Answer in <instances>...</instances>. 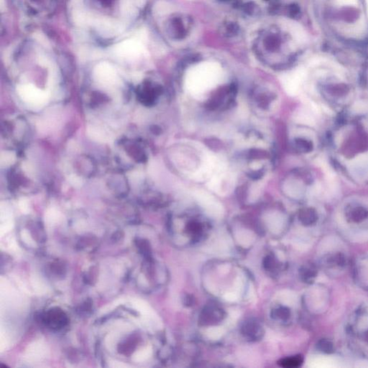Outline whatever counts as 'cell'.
Segmentation results:
<instances>
[{
	"mask_svg": "<svg viewBox=\"0 0 368 368\" xmlns=\"http://www.w3.org/2000/svg\"><path fill=\"white\" fill-rule=\"evenodd\" d=\"M21 17L27 20L45 19L55 10L58 0H12Z\"/></svg>",
	"mask_w": 368,
	"mask_h": 368,
	"instance_id": "obj_4",
	"label": "cell"
},
{
	"mask_svg": "<svg viewBox=\"0 0 368 368\" xmlns=\"http://www.w3.org/2000/svg\"><path fill=\"white\" fill-rule=\"evenodd\" d=\"M151 349L150 348H143L140 351H137L132 356V361L135 363H142L146 361L151 356Z\"/></svg>",
	"mask_w": 368,
	"mask_h": 368,
	"instance_id": "obj_15",
	"label": "cell"
},
{
	"mask_svg": "<svg viewBox=\"0 0 368 368\" xmlns=\"http://www.w3.org/2000/svg\"><path fill=\"white\" fill-rule=\"evenodd\" d=\"M299 145H300L301 148H302L304 152H310L312 151V148H313V145L311 142L307 141V140H300L299 142Z\"/></svg>",
	"mask_w": 368,
	"mask_h": 368,
	"instance_id": "obj_22",
	"label": "cell"
},
{
	"mask_svg": "<svg viewBox=\"0 0 368 368\" xmlns=\"http://www.w3.org/2000/svg\"><path fill=\"white\" fill-rule=\"evenodd\" d=\"M60 217V213L58 211L54 209H49L45 214V222L48 225H55L59 220Z\"/></svg>",
	"mask_w": 368,
	"mask_h": 368,
	"instance_id": "obj_16",
	"label": "cell"
},
{
	"mask_svg": "<svg viewBox=\"0 0 368 368\" xmlns=\"http://www.w3.org/2000/svg\"><path fill=\"white\" fill-rule=\"evenodd\" d=\"M317 273V270L312 266H304L300 271L301 277L306 283L313 282Z\"/></svg>",
	"mask_w": 368,
	"mask_h": 368,
	"instance_id": "obj_12",
	"label": "cell"
},
{
	"mask_svg": "<svg viewBox=\"0 0 368 368\" xmlns=\"http://www.w3.org/2000/svg\"><path fill=\"white\" fill-rule=\"evenodd\" d=\"M364 339L365 340H366V342H368V330L367 332H366L364 334Z\"/></svg>",
	"mask_w": 368,
	"mask_h": 368,
	"instance_id": "obj_26",
	"label": "cell"
},
{
	"mask_svg": "<svg viewBox=\"0 0 368 368\" xmlns=\"http://www.w3.org/2000/svg\"><path fill=\"white\" fill-rule=\"evenodd\" d=\"M145 0H68L75 28L101 42L119 40L133 27Z\"/></svg>",
	"mask_w": 368,
	"mask_h": 368,
	"instance_id": "obj_1",
	"label": "cell"
},
{
	"mask_svg": "<svg viewBox=\"0 0 368 368\" xmlns=\"http://www.w3.org/2000/svg\"><path fill=\"white\" fill-rule=\"evenodd\" d=\"M17 91L22 101L35 107L43 105L48 99L46 91H42L30 83L19 85Z\"/></svg>",
	"mask_w": 368,
	"mask_h": 368,
	"instance_id": "obj_5",
	"label": "cell"
},
{
	"mask_svg": "<svg viewBox=\"0 0 368 368\" xmlns=\"http://www.w3.org/2000/svg\"><path fill=\"white\" fill-rule=\"evenodd\" d=\"M196 199L200 203L204 208L207 209L211 213L220 214L222 212V207L215 199L204 191H197L195 192Z\"/></svg>",
	"mask_w": 368,
	"mask_h": 368,
	"instance_id": "obj_8",
	"label": "cell"
},
{
	"mask_svg": "<svg viewBox=\"0 0 368 368\" xmlns=\"http://www.w3.org/2000/svg\"><path fill=\"white\" fill-rule=\"evenodd\" d=\"M244 329L246 330V335H250V336L251 335L253 337L255 333H258V326L256 325H253V324H249Z\"/></svg>",
	"mask_w": 368,
	"mask_h": 368,
	"instance_id": "obj_23",
	"label": "cell"
},
{
	"mask_svg": "<svg viewBox=\"0 0 368 368\" xmlns=\"http://www.w3.org/2000/svg\"><path fill=\"white\" fill-rule=\"evenodd\" d=\"M48 356V348L43 342H33L26 350V358L31 362H40L45 360Z\"/></svg>",
	"mask_w": 368,
	"mask_h": 368,
	"instance_id": "obj_7",
	"label": "cell"
},
{
	"mask_svg": "<svg viewBox=\"0 0 368 368\" xmlns=\"http://www.w3.org/2000/svg\"><path fill=\"white\" fill-rule=\"evenodd\" d=\"M19 208H20L21 211H22V212L24 214H27L29 212V206H28V203H27V201L25 200V199H22V200H21L20 202H19Z\"/></svg>",
	"mask_w": 368,
	"mask_h": 368,
	"instance_id": "obj_25",
	"label": "cell"
},
{
	"mask_svg": "<svg viewBox=\"0 0 368 368\" xmlns=\"http://www.w3.org/2000/svg\"><path fill=\"white\" fill-rule=\"evenodd\" d=\"M109 366L113 368H130V366L128 365L125 364V363L122 362H119V361H114L110 362Z\"/></svg>",
	"mask_w": 368,
	"mask_h": 368,
	"instance_id": "obj_24",
	"label": "cell"
},
{
	"mask_svg": "<svg viewBox=\"0 0 368 368\" xmlns=\"http://www.w3.org/2000/svg\"><path fill=\"white\" fill-rule=\"evenodd\" d=\"M317 348L319 351L322 352V353H326V354H331L335 351L333 343L330 340H326V339H322V340H320L317 343Z\"/></svg>",
	"mask_w": 368,
	"mask_h": 368,
	"instance_id": "obj_14",
	"label": "cell"
},
{
	"mask_svg": "<svg viewBox=\"0 0 368 368\" xmlns=\"http://www.w3.org/2000/svg\"><path fill=\"white\" fill-rule=\"evenodd\" d=\"M94 76L98 83L105 86H114L119 80L115 67L109 62H101L96 65Z\"/></svg>",
	"mask_w": 368,
	"mask_h": 368,
	"instance_id": "obj_6",
	"label": "cell"
},
{
	"mask_svg": "<svg viewBox=\"0 0 368 368\" xmlns=\"http://www.w3.org/2000/svg\"><path fill=\"white\" fill-rule=\"evenodd\" d=\"M276 316L281 320H287L290 316V312L287 308H281L276 311Z\"/></svg>",
	"mask_w": 368,
	"mask_h": 368,
	"instance_id": "obj_21",
	"label": "cell"
},
{
	"mask_svg": "<svg viewBox=\"0 0 368 368\" xmlns=\"http://www.w3.org/2000/svg\"><path fill=\"white\" fill-rule=\"evenodd\" d=\"M131 305L145 317H149V316L151 315L152 312L148 304L143 301L140 300V299H133L131 302Z\"/></svg>",
	"mask_w": 368,
	"mask_h": 368,
	"instance_id": "obj_13",
	"label": "cell"
},
{
	"mask_svg": "<svg viewBox=\"0 0 368 368\" xmlns=\"http://www.w3.org/2000/svg\"><path fill=\"white\" fill-rule=\"evenodd\" d=\"M316 18L324 35L345 49H368L367 0H315Z\"/></svg>",
	"mask_w": 368,
	"mask_h": 368,
	"instance_id": "obj_2",
	"label": "cell"
},
{
	"mask_svg": "<svg viewBox=\"0 0 368 368\" xmlns=\"http://www.w3.org/2000/svg\"><path fill=\"white\" fill-rule=\"evenodd\" d=\"M318 219L317 212L313 209H305L299 214V220L305 226L314 225Z\"/></svg>",
	"mask_w": 368,
	"mask_h": 368,
	"instance_id": "obj_10",
	"label": "cell"
},
{
	"mask_svg": "<svg viewBox=\"0 0 368 368\" xmlns=\"http://www.w3.org/2000/svg\"><path fill=\"white\" fill-rule=\"evenodd\" d=\"M21 238L23 240L24 243L28 246L36 247V244L35 241L32 240V237L30 236V233L27 231V230H24L21 232Z\"/></svg>",
	"mask_w": 368,
	"mask_h": 368,
	"instance_id": "obj_18",
	"label": "cell"
},
{
	"mask_svg": "<svg viewBox=\"0 0 368 368\" xmlns=\"http://www.w3.org/2000/svg\"><path fill=\"white\" fill-rule=\"evenodd\" d=\"M31 284H32L34 290L37 294H44L46 291V288H45V284L42 282L41 280L40 279V278L37 277V276H32Z\"/></svg>",
	"mask_w": 368,
	"mask_h": 368,
	"instance_id": "obj_17",
	"label": "cell"
},
{
	"mask_svg": "<svg viewBox=\"0 0 368 368\" xmlns=\"http://www.w3.org/2000/svg\"><path fill=\"white\" fill-rule=\"evenodd\" d=\"M13 228V222L10 220L4 221V223L1 225V235H3L4 234L7 233L8 232L10 231Z\"/></svg>",
	"mask_w": 368,
	"mask_h": 368,
	"instance_id": "obj_20",
	"label": "cell"
},
{
	"mask_svg": "<svg viewBox=\"0 0 368 368\" xmlns=\"http://www.w3.org/2000/svg\"><path fill=\"white\" fill-rule=\"evenodd\" d=\"M223 76L222 67L215 62H203L188 71L185 87L192 95H202L220 83Z\"/></svg>",
	"mask_w": 368,
	"mask_h": 368,
	"instance_id": "obj_3",
	"label": "cell"
},
{
	"mask_svg": "<svg viewBox=\"0 0 368 368\" xmlns=\"http://www.w3.org/2000/svg\"><path fill=\"white\" fill-rule=\"evenodd\" d=\"M330 262H331L332 264H335V266L343 267V266H345L346 260H345V256H343V254L338 253V254L335 255V256L331 258Z\"/></svg>",
	"mask_w": 368,
	"mask_h": 368,
	"instance_id": "obj_19",
	"label": "cell"
},
{
	"mask_svg": "<svg viewBox=\"0 0 368 368\" xmlns=\"http://www.w3.org/2000/svg\"><path fill=\"white\" fill-rule=\"evenodd\" d=\"M347 217L350 222L360 223L368 218V210L361 206L353 207L347 214Z\"/></svg>",
	"mask_w": 368,
	"mask_h": 368,
	"instance_id": "obj_9",
	"label": "cell"
},
{
	"mask_svg": "<svg viewBox=\"0 0 368 368\" xmlns=\"http://www.w3.org/2000/svg\"><path fill=\"white\" fill-rule=\"evenodd\" d=\"M303 358L300 356H297L281 360L279 364L283 368H295L300 367L303 364Z\"/></svg>",
	"mask_w": 368,
	"mask_h": 368,
	"instance_id": "obj_11",
	"label": "cell"
}]
</instances>
